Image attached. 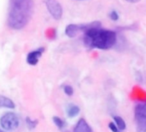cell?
Returning a JSON list of instances; mask_svg holds the SVG:
<instances>
[{
    "instance_id": "cell-1",
    "label": "cell",
    "mask_w": 146,
    "mask_h": 132,
    "mask_svg": "<svg viewBox=\"0 0 146 132\" xmlns=\"http://www.w3.org/2000/svg\"><path fill=\"white\" fill-rule=\"evenodd\" d=\"M116 40V33L102 28L99 21L87 24V28L84 32V43L89 48L108 50L115 45Z\"/></svg>"
},
{
    "instance_id": "cell-2",
    "label": "cell",
    "mask_w": 146,
    "mask_h": 132,
    "mask_svg": "<svg viewBox=\"0 0 146 132\" xmlns=\"http://www.w3.org/2000/svg\"><path fill=\"white\" fill-rule=\"evenodd\" d=\"M33 11V0H11L8 15V25L20 30L29 22Z\"/></svg>"
},
{
    "instance_id": "cell-3",
    "label": "cell",
    "mask_w": 146,
    "mask_h": 132,
    "mask_svg": "<svg viewBox=\"0 0 146 132\" xmlns=\"http://www.w3.org/2000/svg\"><path fill=\"white\" fill-rule=\"evenodd\" d=\"M20 125V119L18 116L14 113H4L0 118V125L1 127L8 131H15L18 128Z\"/></svg>"
},
{
    "instance_id": "cell-4",
    "label": "cell",
    "mask_w": 146,
    "mask_h": 132,
    "mask_svg": "<svg viewBox=\"0 0 146 132\" xmlns=\"http://www.w3.org/2000/svg\"><path fill=\"white\" fill-rule=\"evenodd\" d=\"M134 117L138 132L146 131V102L138 104L135 107Z\"/></svg>"
},
{
    "instance_id": "cell-5",
    "label": "cell",
    "mask_w": 146,
    "mask_h": 132,
    "mask_svg": "<svg viewBox=\"0 0 146 132\" xmlns=\"http://www.w3.org/2000/svg\"><path fill=\"white\" fill-rule=\"evenodd\" d=\"M44 3L55 20H60L62 16V7L57 0H44Z\"/></svg>"
},
{
    "instance_id": "cell-6",
    "label": "cell",
    "mask_w": 146,
    "mask_h": 132,
    "mask_svg": "<svg viewBox=\"0 0 146 132\" xmlns=\"http://www.w3.org/2000/svg\"><path fill=\"white\" fill-rule=\"evenodd\" d=\"M87 27L86 25H78V24H69L65 28V34L69 38L75 37L80 32H85Z\"/></svg>"
},
{
    "instance_id": "cell-7",
    "label": "cell",
    "mask_w": 146,
    "mask_h": 132,
    "mask_svg": "<svg viewBox=\"0 0 146 132\" xmlns=\"http://www.w3.org/2000/svg\"><path fill=\"white\" fill-rule=\"evenodd\" d=\"M44 51V48L41 47V48H38L35 51L30 52L27 56V63L32 66L36 65L38 63V60H39L40 57L42 56Z\"/></svg>"
},
{
    "instance_id": "cell-8",
    "label": "cell",
    "mask_w": 146,
    "mask_h": 132,
    "mask_svg": "<svg viewBox=\"0 0 146 132\" xmlns=\"http://www.w3.org/2000/svg\"><path fill=\"white\" fill-rule=\"evenodd\" d=\"M74 132H93L92 127L84 119H80L74 128Z\"/></svg>"
},
{
    "instance_id": "cell-9",
    "label": "cell",
    "mask_w": 146,
    "mask_h": 132,
    "mask_svg": "<svg viewBox=\"0 0 146 132\" xmlns=\"http://www.w3.org/2000/svg\"><path fill=\"white\" fill-rule=\"evenodd\" d=\"M15 107V104L11 99L3 95H0V108L14 109Z\"/></svg>"
},
{
    "instance_id": "cell-10",
    "label": "cell",
    "mask_w": 146,
    "mask_h": 132,
    "mask_svg": "<svg viewBox=\"0 0 146 132\" xmlns=\"http://www.w3.org/2000/svg\"><path fill=\"white\" fill-rule=\"evenodd\" d=\"M66 112H67V115L68 118H74L80 113V109L78 106L74 105V104H70L67 107Z\"/></svg>"
},
{
    "instance_id": "cell-11",
    "label": "cell",
    "mask_w": 146,
    "mask_h": 132,
    "mask_svg": "<svg viewBox=\"0 0 146 132\" xmlns=\"http://www.w3.org/2000/svg\"><path fill=\"white\" fill-rule=\"evenodd\" d=\"M114 121L115 122V125L117 126V128L119 129V131H124L126 130V123L124 121V119L120 117V116H114Z\"/></svg>"
},
{
    "instance_id": "cell-12",
    "label": "cell",
    "mask_w": 146,
    "mask_h": 132,
    "mask_svg": "<svg viewBox=\"0 0 146 132\" xmlns=\"http://www.w3.org/2000/svg\"><path fill=\"white\" fill-rule=\"evenodd\" d=\"M52 120H53V123L55 124V125H56L58 129H60V130L63 129V128L66 126V122H65L64 120H62L61 118L57 117V116L53 117V118H52Z\"/></svg>"
},
{
    "instance_id": "cell-13",
    "label": "cell",
    "mask_w": 146,
    "mask_h": 132,
    "mask_svg": "<svg viewBox=\"0 0 146 132\" xmlns=\"http://www.w3.org/2000/svg\"><path fill=\"white\" fill-rule=\"evenodd\" d=\"M38 120H33V119H32L31 118H29V117H27V119H26V124H27V127L30 129V130H33V129H35L36 128V126L38 125Z\"/></svg>"
},
{
    "instance_id": "cell-14",
    "label": "cell",
    "mask_w": 146,
    "mask_h": 132,
    "mask_svg": "<svg viewBox=\"0 0 146 132\" xmlns=\"http://www.w3.org/2000/svg\"><path fill=\"white\" fill-rule=\"evenodd\" d=\"M63 90H64V93H65L68 96H72V95L74 94V88H73V87L70 86V85L65 86L64 88H63Z\"/></svg>"
},
{
    "instance_id": "cell-15",
    "label": "cell",
    "mask_w": 146,
    "mask_h": 132,
    "mask_svg": "<svg viewBox=\"0 0 146 132\" xmlns=\"http://www.w3.org/2000/svg\"><path fill=\"white\" fill-rule=\"evenodd\" d=\"M110 18L114 21H116L119 20V14L116 10H111L110 13Z\"/></svg>"
},
{
    "instance_id": "cell-16",
    "label": "cell",
    "mask_w": 146,
    "mask_h": 132,
    "mask_svg": "<svg viewBox=\"0 0 146 132\" xmlns=\"http://www.w3.org/2000/svg\"><path fill=\"white\" fill-rule=\"evenodd\" d=\"M109 128H110V130L112 132H120L119 129L116 126V125L115 123H113V122H110L109 124Z\"/></svg>"
},
{
    "instance_id": "cell-17",
    "label": "cell",
    "mask_w": 146,
    "mask_h": 132,
    "mask_svg": "<svg viewBox=\"0 0 146 132\" xmlns=\"http://www.w3.org/2000/svg\"><path fill=\"white\" fill-rule=\"evenodd\" d=\"M126 1L131 3H137L140 2V0H126Z\"/></svg>"
},
{
    "instance_id": "cell-18",
    "label": "cell",
    "mask_w": 146,
    "mask_h": 132,
    "mask_svg": "<svg viewBox=\"0 0 146 132\" xmlns=\"http://www.w3.org/2000/svg\"><path fill=\"white\" fill-rule=\"evenodd\" d=\"M0 132H4V131H1V130H0Z\"/></svg>"
},
{
    "instance_id": "cell-19",
    "label": "cell",
    "mask_w": 146,
    "mask_h": 132,
    "mask_svg": "<svg viewBox=\"0 0 146 132\" xmlns=\"http://www.w3.org/2000/svg\"><path fill=\"white\" fill-rule=\"evenodd\" d=\"M142 132H146V131H142Z\"/></svg>"
}]
</instances>
